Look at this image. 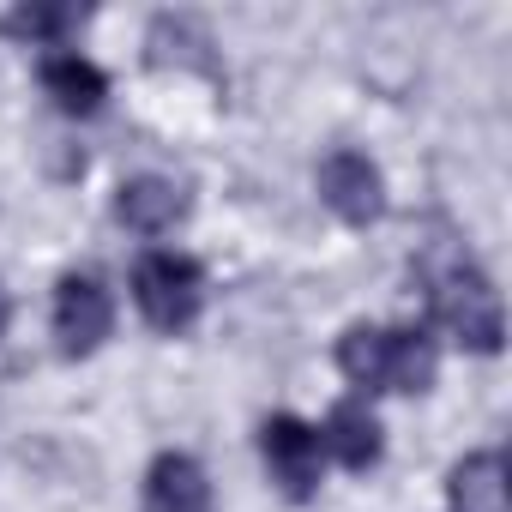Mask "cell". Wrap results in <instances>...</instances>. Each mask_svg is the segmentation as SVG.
<instances>
[{"label":"cell","mask_w":512,"mask_h":512,"mask_svg":"<svg viewBox=\"0 0 512 512\" xmlns=\"http://www.w3.org/2000/svg\"><path fill=\"white\" fill-rule=\"evenodd\" d=\"M422 290H428V320L470 356H500L506 344V314L494 278L470 260L464 247H434L422 253Z\"/></svg>","instance_id":"1"},{"label":"cell","mask_w":512,"mask_h":512,"mask_svg":"<svg viewBox=\"0 0 512 512\" xmlns=\"http://www.w3.org/2000/svg\"><path fill=\"white\" fill-rule=\"evenodd\" d=\"M338 374L374 398V392H428L434 374H440V350H434V332L428 326H374V320H356L338 332Z\"/></svg>","instance_id":"2"},{"label":"cell","mask_w":512,"mask_h":512,"mask_svg":"<svg viewBox=\"0 0 512 512\" xmlns=\"http://www.w3.org/2000/svg\"><path fill=\"white\" fill-rule=\"evenodd\" d=\"M133 308L163 338L193 332L199 314H205V266L187 260V253H175V247L139 253V266H133Z\"/></svg>","instance_id":"3"},{"label":"cell","mask_w":512,"mask_h":512,"mask_svg":"<svg viewBox=\"0 0 512 512\" xmlns=\"http://www.w3.org/2000/svg\"><path fill=\"white\" fill-rule=\"evenodd\" d=\"M49 326H55V350H61L67 362L97 356V350L115 338V290H109L97 272H67V278L55 284Z\"/></svg>","instance_id":"4"},{"label":"cell","mask_w":512,"mask_h":512,"mask_svg":"<svg viewBox=\"0 0 512 512\" xmlns=\"http://www.w3.org/2000/svg\"><path fill=\"white\" fill-rule=\"evenodd\" d=\"M260 458H266V470H272V482H278L284 500L302 506V500L320 494L326 446H320V428H314V422H302V416H290V410L266 416V422H260Z\"/></svg>","instance_id":"5"},{"label":"cell","mask_w":512,"mask_h":512,"mask_svg":"<svg viewBox=\"0 0 512 512\" xmlns=\"http://www.w3.org/2000/svg\"><path fill=\"white\" fill-rule=\"evenodd\" d=\"M314 181H320V205H326L338 223L368 229V223L386 217V175H380V163H374L368 151H356V145L326 151Z\"/></svg>","instance_id":"6"},{"label":"cell","mask_w":512,"mask_h":512,"mask_svg":"<svg viewBox=\"0 0 512 512\" xmlns=\"http://www.w3.org/2000/svg\"><path fill=\"white\" fill-rule=\"evenodd\" d=\"M37 79H43V97L61 115H73V121H91L109 103V73L97 61H85L79 49H49L43 67H37Z\"/></svg>","instance_id":"7"},{"label":"cell","mask_w":512,"mask_h":512,"mask_svg":"<svg viewBox=\"0 0 512 512\" xmlns=\"http://www.w3.org/2000/svg\"><path fill=\"white\" fill-rule=\"evenodd\" d=\"M139 512H211V476L193 452H157L139 482Z\"/></svg>","instance_id":"8"},{"label":"cell","mask_w":512,"mask_h":512,"mask_svg":"<svg viewBox=\"0 0 512 512\" xmlns=\"http://www.w3.org/2000/svg\"><path fill=\"white\" fill-rule=\"evenodd\" d=\"M320 446H326V458H338L344 470L362 476V470H374L386 458V428H380V416H374L368 398H344L320 422Z\"/></svg>","instance_id":"9"},{"label":"cell","mask_w":512,"mask_h":512,"mask_svg":"<svg viewBox=\"0 0 512 512\" xmlns=\"http://www.w3.org/2000/svg\"><path fill=\"white\" fill-rule=\"evenodd\" d=\"M187 217V193L169 175H127L115 187V223L133 235H169Z\"/></svg>","instance_id":"10"},{"label":"cell","mask_w":512,"mask_h":512,"mask_svg":"<svg viewBox=\"0 0 512 512\" xmlns=\"http://www.w3.org/2000/svg\"><path fill=\"white\" fill-rule=\"evenodd\" d=\"M446 500H452V512H512L506 452H500V446L464 452V458L446 470Z\"/></svg>","instance_id":"11"},{"label":"cell","mask_w":512,"mask_h":512,"mask_svg":"<svg viewBox=\"0 0 512 512\" xmlns=\"http://www.w3.org/2000/svg\"><path fill=\"white\" fill-rule=\"evenodd\" d=\"M79 25H85V7H13L0 19V37L31 43V49H67Z\"/></svg>","instance_id":"12"},{"label":"cell","mask_w":512,"mask_h":512,"mask_svg":"<svg viewBox=\"0 0 512 512\" xmlns=\"http://www.w3.org/2000/svg\"><path fill=\"white\" fill-rule=\"evenodd\" d=\"M7 326H13V296L0 290V338H7Z\"/></svg>","instance_id":"13"}]
</instances>
